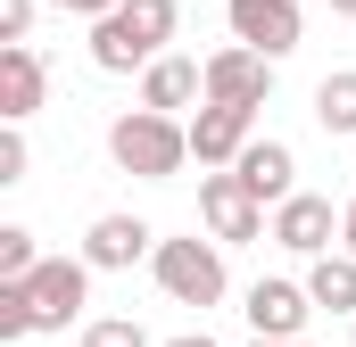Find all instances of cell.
Here are the masks:
<instances>
[{
	"mask_svg": "<svg viewBox=\"0 0 356 347\" xmlns=\"http://www.w3.org/2000/svg\"><path fill=\"white\" fill-rule=\"evenodd\" d=\"M166 347H216V339H207V331H182V339H166Z\"/></svg>",
	"mask_w": 356,
	"mask_h": 347,
	"instance_id": "obj_24",
	"label": "cell"
},
{
	"mask_svg": "<svg viewBox=\"0 0 356 347\" xmlns=\"http://www.w3.org/2000/svg\"><path fill=\"white\" fill-rule=\"evenodd\" d=\"M182 25V0H116L108 17H91V67L99 75H141Z\"/></svg>",
	"mask_w": 356,
	"mask_h": 347,
	"instance_id": "obj_1",
	"label": "cell"
},
{
	"mask_svg": "<svg viewBox=\"0 0 356 347\" xmlns=\"http://www.w3.org/2000/svg\"><path fill=\"white\" fill-rule=\"evenodd\" d=\"M323 8H332V17H356V0H323Z\"/></svg>",
	"mask_w": 356,
	"mask_h": 347,
	"instance_id": "obj_25",
	"label": "cell"
},
{
	"mask_svg": "<svg viewBox=\"0 0 356 347\" xmlns=\"http://www.w3.org/2000/svg\"><path fill=\"white\" fill-rule=\"evenodd\" d=\"M340 248H356V198L340 207Z\"/></svg>",
	"mask_w": 356,
	"mask_h": 347,
	"instance_id": "obj_23",
	"label": "cell"
},
{
	"mask_svg": "<svg viewBox=\"0 0 356 347\" xmlns=\"http://www.w3.org/2000/svg\"><path fill=\"white\" fill-rule=\"evenodd\" d=\"M273 248H290V257H323V248H340V207L332 198H315V190H290L282 207H273Z\"/></svg>",
	"mask_w": 356,
	"mask_h": 347,
	"instance_id": "obj_7",
	"label": "cell"
},
{
	"mask_svg": "<svg viewBox=\"0 0 356 347\" xmlns=\"http://www.w3.org/2000/svg\"><path fill=\"white\" fill-rule=\"evenodd\" d=\"M232 174H241V182H249L266 207H282V198L298 190V149H290V141H273V133H257V141L232 158Z\"/></svg>",
	"mask_w": 356,
	"mask_h": 347,
	"instance_id": "obj_14",
	"label": "cell"
},
{
	"mask_svg": "<svg viewBox=\"0 0 356 347\" xmlns=\"http://www.w3.org/2000/svg\"><path fill=\"white\" fill-rule=\"evenodd\" d=\"M207 99H232V108H266L273 99V58L249 42H224L207 58Z\"/></svg>",
	"mask_w": 356,
	"mask_h": 347,
	"instance_id": "obj_10",
	"label": "cell"
},
{
	"mask_svg": "<svg viewBox=\"0 0 356 347\" xmlns=\"http://www.w3.org/2000/svg\"><path fill=\"white\" fill-rule=\"evenodd\" d=\"M50 99V67L33 42H0V124H25Z\"/></svg>",
	"mask_w": 356,
	"mask_h": 347,
	"instance_id": "obj_12",
	"label": "cell"
},
{
	"mask_svg": "<svg viewBox=\"0 0 356 347\" xmlns=\"http://www.w3.org/2000/svg\"><path fill=\"white\" fill-rule=\"evenodd\" d=\"M149 273H158V289L175 298V306H224V289H232V273H224V240L207 232H191V240H158L149 248Z\"/></svg>",
	"mask_w": 356,
	"mask_h": 347,
	"instance_id": "obj_3",
	"label": "cell"
},
{
	"mask_svg": "<svg viewBox=\"0 0 356 347\" xmlns=\"http://www.w3.org/2000/svg\"><path fill=\"white\" fill-rule=\"evenodd\" d=\"M241 314H249V331H257V339H307L315 289H307V281H282V273H266V281H249Z\"/></svg>",
	"mask_w": 356,
	"mask_h": 347,
	"instance_id": "obj_6",
	"label": "cell"
},
{
	"mask_svg": "<svg viewBox=\"0 0 356 347\" xmlns=\"http://www.w3.org/2000/svg\"><path fill=\"white\" fill-rule=\"evenodd\" d=\"M307 289H315L323 314H356V248H323V257H307Z\"/></svg>",
	"mask_w": 356,
	"mask_h": 347,
	"instance_id": "obj_15",
	"label": "cell"
},
{
	"mask_svg": "<svg viewBox=\"0 0 356 347\" xmlns=\"http://www.w3.org/2000/svg\"><path fill=\"white\" fill-rule=\"evenodd\" d=\"M224 25H232V42H249V50H266V58H290L298 33H307L298 0H224Z\"/></svg>",
	"mask_w": 356,
	"mask_h": 347,
	"instance_id": "obj_8",
	"label": "cell"
},
{
	"mask_svg": "<svg viewBox=\"0 0 356 347\" xmlns=\"http://www.w3.org/2000/svg\"><path fill=\"white\" fill-rule=\"evenodd\" d=\"M33 8L42 0H0V42H25L33 33Z\"/></svg>",
	"mask_w": 356,
	"mask_h": 347,
	"instance_id": "obj_21",
	"label": "cell"
},
{
	"mask_svg": "<svg viewBox=\"0 0 356 347\" xmlns=\"http://www.w3.org/2000/svg\"><path fill=\"white\" fill-rule=\"evenodd\" d=\"M83 347H158V339H149L133 314H91V323H83Z\"/></svg>",
	"mask_w": 356,
	"mask_h": 347,
	"instance_id": "obj_17",
	"label": "cell"
},
{
	"mask_svg": "<svg viewBox=\"0 0 356 347\" xmlns=\"http://www.w3.org/2000/svg\"><path fill=\"white\" fill-rule=\"evenodd\" d=\"M25 289H33V323L67 331V323H83V306H91V257H42L25 273Z\"/></svg>",
	"mask_w": 356,
	"mask_h": 347,
	"instance_id": "obj_5",
	"label": "cell"
},
{
	"mask_svg": "<svg viewBox=\"0 0 356 347\" xmlns=\"http://www.w3.org/2000/svg\"><path fill=\"white\" fill-rule=\"evenodd\" d=\"M42 323H33V289L25 281H0V339H33Z\"/></svg>",
	"mask_w": 356,
	"mask_h": 347,
	"instance_id": "obj_18",
	"label": "cell"
},
{
	"mask_svg": "<svg viewBox=\"0 0 356 347\" xmlns=\"http://www.w3.org/2000/svg\"><path fill=\"white\" fill-rule=\"evenodd\" d=\"M50 8H67V17H108L116 0H50Z\"/></svg>",
	"mask_w": 356,
	"mask_h": 347,
	"instance_id": "obj_22",
	"label": "cell"
},
{
	"mask_svg": "<svg viewBox=\"0 0 356 347\" xmlns=\"http://www.w3.org/2000/svg\"><path fill=\"white\" fill-rule=\"evenodd\" d=\"M108 158L116 174H141V182H175L191 166V116H166V108H124L108 124Z\"/></svg>",
	"mask_w": 356,
	"mask_h": 347,
	"instance_id": "obj_2",
	"label": "cell"
},
{
	"mask_svg": "<svg viewBox=\"0 0 356 347\" xmlns=\"http://www.w3.org/2000/svg\"><path fill=\"white\" fill-rule=\"evenodd\" d=\"M199 223L224 240V248H241V240H266V198L241 182L232 166H199Z\"/></svg>",
	"mask_w": 356,
	"mask_h": 347,
	"instance_id": "obj_4",
	"label": "cell"
},
{
	"mask_svg": "<svg viewBox=\"0 0 356 347\" xmlns=\"http://www.w3.org/2000/svg\"><path fill=\"white\" fill-rule=\"evenodd\" d=\"M199 99H207V58L158 50V58L141 67V108H166V116H182V108H199Z\"/></svg>",
	"mask_w": 356,
	"mask_h": 347,
	"instance_id": "obj_11",
	"label": "cell"
},
{
	"mask_svg": "<svg viewBox=\"0 0 356 347\" xmlns=\"http://www.w3.org/2000/svg\"><path fill=\"white\" fill-rule=\"evenodd\" d=\"M25 166H33V149H25V124H8V133H0V190H8V182H25Z\"/></svg>",
	"mask_w": 356,
	"mask_h": 347,
	"instance_id": "obj_20",
	"label": "cell"
},
{
	"mask_svg": "<svg viewBox=\"0 0 356 347\" xmlns=\"http://www.w3.org/2000/svg\"><path fill=\"white\" fill-rule=\"evenodd\" d=\"M249 141H257V108H232V99H199L191 108V158L199 166H232Z\"/></svg>",
	"mask_w": 356,
	"mask_h": 347,
	"instance_id": "obj_9",
	"label": "cell"
},
{
	"mask_svg": "<svg viewBox=\"0 0 356 347\" xmlns=\"http://www.w3.org/2000/svg\"><path fill=\"white\" fill-rule=\"evenodd\" d=\"M42 264V248H33V232L25 223H0V281H25Z\"/></svg>",
	"mask_w": 356,
	"mask_h": 347,
	"instance_id": "obj_19",
	"label": "cell"
},
{
	"mask_svg": "<svg viewBox=\"0 0 356 347\" xmlns=\"http://www.w3.org/2000/svg\"><path fill=\"white\" fill-rule=\"evenodd\" d=\"M315 124L323 133H356V67H340V75L315 83Z\"/></svg>",
	"mask_w": 356,
	"mask_h": 347,
	"instance_id": "obj_16",
	"label": "cell"
},
{
	"mask_svg": "<svg viewBox=\"0 0 356 347\" xmlns=\"http://www.w3.org/2000/svg\"><path fill=\"white\" fill-rule=\"evenodd\" d=\"M158 248V232L141 223V215H99L83 232V257H91V273H133V264Z\"/></svg>",
	"mask_w": 356,
	"mask_h": 347,
	"instance_id": "obj_13",
	"label": "cell"
},
{
	"mask_svg": "<svg viewBox=\"0 0 356 347\" xmlns=\"http://www.w3.org/2000/svg\"><path fill=\"white\" fill-rule=\"evenodd\" d=\"M249 347H307V339H249Z\"/></svg>",
	"mask_w": 356,
	"mask_h": 347,
	"instance_id": "obj_26",
	"label": "cell"
},
{
	"mask_svg": "<svg viewBox=\"0 0 356 347\" xmlns=\"http://www.w3.org/2000/svg\"><path fill=\"white\" fill-rule=\"evenodd\" d=\"M348 347H356V314H348Z\"/></svg>",
	"mask_w": 356,
	"mask_h": 347,
	"instance_id": "obj_27",
	"label": "cell"
}]
</instances>
